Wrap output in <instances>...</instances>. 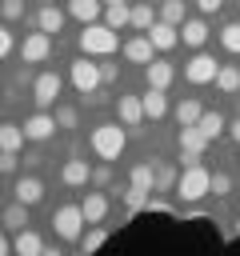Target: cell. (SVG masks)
I'll return each mask as SVG.
<instances>
[{
  "label": "cell",
  "mask_w": 240,
  "mask_h": 256,
  "mask_svg": "<svg viewBox=\"0 0 240 256\" xmlns=\"http://www.w3.org/2000/svg\"><path fill=\"white\" fill-rule=\"evenodd\" d=\"M88 148L96 152V160L112 164V160L124 156V148H128V132L120 128V120H100V124L92 128V136H88Z\"/></svg>",
  "instance_id": "cell-1"
},
{
  "label": "cell",
  "mask_w": 240,
  "mask_h": 256,
  "mask_svg": "<svg viewBox=\"0 0 240 256\" xmlns=\"http://www.w3.org/2000/svg\"><path fill=\"white\" fill-rule=\"evenodd\" d=\"M208 180H212V172L204 164H188V168H180V180H176L172 192H176L180 204H196V200L208 196Z\"/></svg>",
  "instance_id": "cell-2"
},
{
  "label": "cell",
  "mask_w": 240,
  "mask_h": 256,
  "mask_svg": "<svg viewBox=\"0 0 240 256\" xmlns=\"http://www.w3.org/2000/svg\"><path fill=\"white\" fill-rule=\"evenodd\" d=\"M60 92H64V76L56 68H44L32 80V104H36V112H52L60 104Z\"/></svg>",
  "instance_id": "cell-3"
},
{
  "label": "cell",
  "mask_w": 240,
  "mask_h": 256,
  "mask_svg": "<svg viewBox=\"0 0 240 256\" xmlns=\"http://www.w3.org/2000/svg\"><path fill=\"white\" fill-rule=\"evenodd\" d=\"M48 224H52L56 240H64V244H76V240L84 236V216H80V204H56Z\"/></svg>",
  "instance_id": "cell-4"
},
{
  "label": "cell",
  "mask_w": 240,
  "mask_h": 256,
  "mask_svg": "<svg viewBox=\"0 0 240 256\" xmlns=\"http://www.w3.org/2000/svg\"><path fill=\"white\" fill-rule=\"evenodd\" d=\"M116 48H120V36L112 28H104V24H88L80 32V52L84 56H112Z\"/></svg>",
  "instance_id": "cell-5"
},
{
  "label": "cell",
  "mask_w": 240,
  "mask_h": 256,
  "mask_svg": "<svg viewBox=\"0 0 240 256\" xmlns=\"http://www.w3.org/2000/svg\"><path fill=\"white\" fill-rule=\"evenodd\" d=\"M68 80H72V88L88 100L92 92H100V68H96V60H88V56H76L72 64H68Z\"/></svg>",
  "instance_id": "cell-6"
},
{
  "label": "cell",
  "mask_w": 240,
  "mask_h": 256,
  "mask_svg": "<svg viewBox=\"0 0 240 256\" xmlns=\"http://www.w3.org/2000/svg\"><path fill=\"white\" fill-rule=\"evenodd\" d=\"M216 68H220V60L200 48V52H192V56L184 60V80L196 84V88H200V84H212V80H216Z\"/></svg>",
  "instance_id": "cell-7"
},
{
  "label": "cell",
  "mask_w": 240,
  "mask_h": 256,
  "mask_svg": "<svg viewBox=\"0 0 240 256\" xmlns=\"http://www.w3.org/2000/svg\"><path fill=\"white\" fill-rule=\"evenodd\" d=\"M16 56H20V64H44V60L52 56V36L28 32V36L16 44Z\"/></svg>",
  "instance_id": "cell-8"
},
{
  "label": "cell",
  "mask_w": 240,
  "mask_h": 256,
  "mask_svg": "<svg viewBox=\"0 0 240 256\" xmlns=\"http://www.w3.org/2000/svg\"><path fill=\"white\" fill-rule=\"evenodd\" d=\"M112 108H116V120H120L124 132H136V128L144 124V108H140V96H136V92H120Z\"/></svg>",
  "instance_id": "cell-9"
},
{
  "label": "cell",
  "mask_w": 240,
  "mask_h": 256,
  "mask_svg": "<svg viewBox=\"0 0 240 256\" xmlns=\"http://www.w3.org/2000/svg\"><path fill=\"white\" fill-rule=\"evenodd\" d=\"M24 140H32V144H48L52 136H56V120H52V112H32V116H24Z\"/></svg>",
  "instance_id": "cell-10"
},
{
  "label": "cell",
  "mask_w": 240,
  "mask_h": 256,
  "mask_svg": "<svg viewBox=\"0 0 240 256\" xmlns=\"http://www.w3.org/2000/svg\"><path fill=\"white\" fill-rule=\"evenodd\" d=\"M108 208H112V200H108V192H100V188H88V192L80 196V216H84V224H100V220L108 216Z\"/></svg>",
  "instance_id": "cell-11"
},
{
  "label": "cell",
  "mask_w": 240,
  "mask_h": 256,
  "mask_svg": "<svg viewBox=\"0 0 240 256\" xmlns=\"http://www.w3.org/2000/svg\"><path fill=\"white\" fill-rule=\"evenodd\" d=\"M120 56H124L128 64H152V60H156V48H152V40H148L144 32H136V36H128V40L120 44Z\"/></svg>",
  "instance_id": "cell-12"
},
{
  "label": "cell",
  "mask_w": 240,
  "mask_h": 256,
  "mask_svg": "<svg viewBox=\"0 0 240 256\" xmlns=\"http://www.w3.org/2000/svg\"><path fill=\"white\" fill-rule=\"evenodd\" d=\"M144 80H148V88L168 92V88H172V80H176V64H172V60H164V56H156L152 64H144Z\"/></svg>",
  "instance_id": "cell-13"
},
{
  "label": "cell",
  "mask_w": 240,
  "mask_h": 256,
  "mask_svg": "<svg viewBox=\"0 0 240 256\" xmlns=\"http://www.w3.org/2000/svg\"><path fill=\"white\" fill-rule=\"evenodd\" d=\"M208 36H212V32H208V20H204V16H188V20L180 24V44H184V48H196V52H200V48L208 44Z\"/></svg>",
  "instance_id": "cell-14"
},
{
  "label": "cell",
  "mask_w": 240,
  "mask_h": 256,
  "mask_svg": "<svg viewBox=\"0 0 240 256\" xmlns=\"http://www.w3.org/2000/svg\"><path fill=\"white\" fill-rule=\"evenodd\" d=\"M88 176H92V168H88V160H80V156H68V160L60 164V184H64V188H88Z\"/></svg>",
  "instance_id": "cell-15"
},
{
  "label": "cell",
  "mask_w": 240,
  "mask_h": 256,
  "mask_svg": "<svg viewBox=\"0 0 240 256\" xmlns=\"http://www.w3.org/2000/svg\"><path fill=\"white\" fill-rule=\"evenodd\" d=\"M144 36L152 40L156 52H172V48H180V28H172V24H164V20H156Z\"/></svg>",
  "instance_id": "cell-16"
},
{
  "label": "cell",
  "mask_w": 240,
  "mask_h": 256,
  "mask_svg": "<svg viewBox=\"0 0 240 256\" xmlns=\"http://www.w3.org/2000/svg\"><path fill=\"white\" fill-rule=\"evenodd\" d=\"M12 196H16L20 204L36 208V204L44 200V180H40V176H20V180L12 184Z\"/></svg>",
  "instance_id": "cell-17"
},
{
  "label": "cell",
  "mask_w": 240,
  "mask_h": 256,
  "mask_svg": "<svg viewBox=\"0 0 240 256\" xmlns=\"http://www.w3.org/2000/svg\"><path fill=\"white\" fill-rule=\"evenodd\" d=\"M28 224H32L28 204L12 200V204H4V208H0V228H4V232H20V228H28Z\"/></svg>",
  "instance_id": "cell-18"
},
{
  "label": "cell",
  "mask_w": 240,
  "mask_h": 256,
  "mask_svg": "<svg viewBox=\"0 0 240 256\" xmlns=\"http://www.w3.org/2000/svg\"><path fill=\"white\" fill-rule=\"evenodd\" d=\"M36 32L52 36V32H64V12L56 4H40L36 8Z\"/></svg>",
  "instance_id": "cell-19"
},
{
  "label": "cell",
  "mask_w": 240,
  "mask_h": 256,
  "mask_svg": "<svg viewBox=\"0 0 240 256\" xmlns=\"http://www.w3.org/2000/svg\"><path fill=\"white\" fill-rule=\"evenodd\" d=\"M140 108H144V120H164L168 116V96L164 92H156V88H148V92H140Z\"/></svg>",
  "instance_id": "cell-20"
},
{
  "label": "cell",
  "mask_w": 240,
  "mask_h": 256,
  "mask_svg": "<svg viewBox=\"0 0 240 256\" xmlns=\"http://www.w3.org/2000/svg\"><path fill=\"white\" fill-rule=\"evenodd\" d=\"M176 144H180V156H196V160H200L204 148H208V140L200 136L196 124H192V128H180V132H176Z\"/></svg>",
  "instance_id": "cell-21"
},
{
  "label": "cell",
  "mask_w": 240,
  "mask_h": 256,
  "mask_svg": "<svg viewBox=\"0 0 240 256\" xmlns=\"http://www.w3.org/2000/svg\"><path fill=\"white\" fill-rule=\"evenodd\" d=\"M212 84H216V92H224V96H240V64H224V60H220Z\"/></svg>",
  "instance_id": "cell-22"
},
{
  "label": "cell",
  "mask_w": 240,
  "mask_h": 256,
  "mask_svg": "<svg viewBox=\"0 0 240 256\" xmlns=\"http://www.w3.org/2000/svg\"><path fill=\"white\" fill-rule=\"evenodd\" d=\"M40 248H44L40 232H32V228L12 232V256H40Z\"/></svg>",
  "instance_id": "cell-23"
},
{
  "label": "cell",
  "mask_w": 240,
  "mask_h": 256,
  "mask_svg": "<svg viewBox=\"0 0 240 256\" xmlns=\"http://www.w3.org/2000/svg\"><path fill=\"white\" fill-rule=\"evenodd\" d=\"M100 12H104L100 0H68V16L80 20L84 28H88V24H100Z\"/></svg>",
  "instance_id": "cell-24"
},
{
  "label": "cell",
  "mask_w": 240,
  "mask_h": 256,
  "mask_svg": "<svg viewBox=\"0 0 240 256\" xmlns=\"http://www.w3.org/2000/svg\"><path fill=\"white\" fill-rule=\"evenodd\" d=\"M152 24H156V8H152L148 0H136V4L128 8V28H132V32H148Z\"/></svg>",
  "instance_id": "cell-25"
},
{
  "label": "cell",
  "mask_w": 240,
  "mask_h": 256,
  "mask_svg": "<svg viewBox=\"0 0 240 256\" xmlns=\"http://www.w3.org/2000/svg\"><path fill=\"white\" fill-rule=\"evenodd\" d=\"M196 128H200V136L212 144L216 136H224V132H228V120H224V112H208V108H204V112H200V120H196Z\"/></svg>",
  "instance_id": "cell-26"
},
{
  "label": "cell",
  "mask_w": 240,
  "mask_h": 256,
  "mask_svg": "<svg viewBox=\"0 0 240 256\" xmlns=\"http://www.w3.org/2000/svg\"><path fill=\"white\" fill-rule=\"evenodd\" d=\"M156 20H164V24L180 28V24L188 20V0H160V8H156Z\"/></svg>",
  "instance_id": "cell-27"
},
{
  "label": "cell",
  "mask_w": 240,
  "mask_h": 256,
  "mask_svg": "<svg viewBox=\"0 0 240 256\" xmlns=\"http://www.w3.org/2000/svg\"><path fill=\"white\" fill-rule=\"evenodd\" d=\"M52 120H56V132H76V128H80V108L60 100V104L52 108Z\"/></svg>",
  "instance_id": "cell-28"
},
{
  "label": "cell",
  "mask_w": 240,
  "mask_h": 256,
  "mask_svg": "<svg viewBox=\"0 0 240 256\" xmlns=\"http://www.w3.org/2000/svg\"><path fill=\"white\" fill-rule=\"evenodd\" d=\"M24 148V128L12 120H0V152H20Z\"/></svg>",
  "instance_id": "cell-29"
},
{
  "label": "cell",
  "mask_w": 240,
  "mask_h": 256,
  "mask_svg": "<svg viewBox=\"0 0 240 256\" xmlns=\"http://www.w3.org/2000/svg\"><path fill=\"white\" fill-rule=\"evenodd\" d=\"M128 8H132V4H104V12H100V24H104V28H112V32L128 28Z\"/></svg>",
  "instance_id": "cell-30"
},
{
  "label": "cell",
  "mask_w": 240,
  "mask_h": 256,
  "mask_svg": "<svg viewBox=\"0 0 240 256\" xmlns=\"http://www.w3.org/2000/svg\"><path fill=\"white\" fill-rule=\"evenodd\" d=\"M200 112H204V104H200L196 96H184V100L176 104V124H180V128H192V124L200 120Z\"/></svg>",
  "instance_id": "cell-31"
},
{
  "label": "cell",
  "mask_w": 240,
  "mask_h": 256,
  "mask_svg": "<svg viewBox=\"0 0 240 256\" xmlns=\"http://www.w3.org/2000/svg\"><path fill=\"white\" fill-rule=\"evenodd\" d=\"M152 180H156V160L132 164V172H128V184H132V188H148V192H152Z\"/></svg>",
  "instance_id": "cell-32"
},
{
  "label": "cell",
  "mask_w": 240,
  "mask_h": 256,
  "mask_svg": "<svg viewBox=\"0 0 240 256\" xmlns=\"http://www.w3.org/2000/svg\"><path fill=\"white\" fill-rule=\"evenodd\" d=\"M112 192H120V200H124V212L132 216V212H140V208H148V188H132V184H124V188H112Z\"/></svg>",
  "instance_id": "cell-33"
},
{
  "label": "cell",
  "mask_w": 240,
  "mask_h": 256,
  "mask_svg": "<svg viewBox=\"0 0 240 256\" xmlns=\"http://www.w3.org/2000/svg\"><path fill=\"white\" fill-rule=\"evenodd\" d=\"M104 240H108V228H100V224H92L76 244H80V256H96L100 248H104Z\"/></svg>",
  "instance_id": "cell-34"
},
{
  "label": "cell",
  "mask_w": 240,
  "mask_h": 256,
  "mask_svg": "<svg viewBox=\"0 0 240 256\" xmlns=\"http://www.w3.org/2000/svg\"><path fill=\"white\" fill-rule=\"evenodd\" d=\"M176 180H180V168H172V164H156L152 192H172V188H176Z\"/></svg>",
  "instance_id": "cell-35"
},
{
  "label": "cell",
  "mask_w": 240,
  "mask_h": 256,
  "mask_svg": "<svg viewBox=\"0 0 240 256\" xmlns=\"http://www.w3.org/2000/svg\"><path fill=\"white\" fill-rule=\"evenodd\" d=\"M220 44H224V52L240 56V20H228V24L220 28Z\"/></svg>",
  "instance_id": "cell-36"
},
{
  "label": "cell",
  "mask_w": 240,
  "mask_h": 256,
  "mask_svg": "<svg viewBox=\"0 0 240 256\" xmlns=\"http://www.w3.org/2000/svg\"><path fill=\"white\" fill-rule=\"evenodd\" d=\"M208 196H220V200H224V196H232V176H228L224 168H216V172H212V180H208Z\"/></svg>",
  "instance_id": "cell-37"
},
{
  "label": "cell",
  "mask_w": 240,
  "mask_h": 256,
  "mask_svg": "<svg viewBox=\"0 0 240 256\" xmlns=\"http://www.w3.org/2000/svg\"><path fill=\"white\" fill-rule=\"evenodd\" d=\"M24 12H28L24 0H0V20H4V24H20Z\"/></svg>",
  "instance_id": "cell-38"
},
{
  "label": "cell",
  "mask_w": 240,
  "mask_h": 256,
  "mask_svg": "<svg viewBox=\"0 0 240 256\" xmlns=\"http://www.w3.org/2000/svg\"><path fill=\"white\" fill-rule=\"evenodd\" d=\"M112 176H116V172H112V164H104V160H100V168H92V176H88V188H100V192H104V188L112 184Z\"/></svg>",
  "instance_id": "cell-39"
},
{
  "label": "cell",
  "mask_w": 240,
  "mask_h": 256,
  "mask_svg": "<svg viewBox=\"0 0 240 256\" xmlns=\"http://www.w3.org/2000/svg\"><path fill=\"white\" fill-rule=\"evenodd\" d=\"M96 68H100V84H116V80H120V64H116V60H108V56H104Z\"/></svg>",
  "instance_id": "cell-40"
},
{
  "label": "cell",
  "mask_w": 240,
  "mask_h": 256,
  "mask_svg": "<svg viewBox=\"0 0 240 256\" xmlns=\"http://www.w3.org/2000/svg\"><path fill=\"white\" fill-rule=\"evenodd\" d=\"M20 172V152H0V176H16Z\"/></svg>",
  "instance_id": "cell-41"
},
{
  "label": "cell",
  "mask_w": 240,
  "mask_h": 256,
  "mask_svg": "<svg viewBox=\"0 0 240 256\" xmlns=\"http://www.w3.org/2000/svg\"><path fill=\"white\" fill-rule=\"evenodd\" d=\"M16 52V40H12V28L8 24H0V60H8Z\"/></svg>",
  "instance_id": "cell-42"
},
{
  "label": "cell",
  "mask_w": 240,
  "mask_h": 256,
  "mask_svg": "<svg viewBox=\"0 0 240 256\" xmlns=\"http://www.w3.org/2000/svg\"><path fill=\"white\" fill-rule=\"evenodd\" d=\"M196 8H200L204 16H212V12H220V8H224V0H196Z\"/></svg>",
  "instance_id": "cell-43"
},
{
  "label": "cell",
  "mask_w": 240,
  "mask_h": 256,
  "mask_svg": "<svg viewBox=\"0 0 240 256\" xmlns=\"http://www.w3.org/2000/svg\"><path fill=\"white\" fill-rule=\"evenodd\" d=\"M0 256H12V236L0 228Z\"/></svg>",
  "instance_id": "cell-44"
},
{
  "label": "cell",
  "mask_w": 240,
  "mask_h": 256,
  "mask_svg": "<svg viewBox=\"0 0 240 256\" xmlns=\"http://www.w3.org/2000/svg\"><path fill=\"white\" fill-rule=\"evenodd\" d=\"M40 256H68V252H64V248H56V244H44V248H40Z\"/></svg>",
  "instance_id": "cell-45"
},
{
  "label": "cell",
  "mask_w": 240,
  "mask_h": 256,
  "mask_svg": "<svg viewBox=\"0 0 240 256\" xmlns=\"http://www.w3.org/2000/svg\"><path fill=\"white\" fill-rule=\"evenodd\" d=\"M228 136H232V144H240V116L228 124Z\"/></svg>",
  "instance_id": "cell-46"
},
{
  "label": "cell",
  "mask_w": 240,
  "mask_h": 256,
  "mask_svg": "<svg viewBox=\"0 0 240 256\" xmlns=\"http://www.w3.org/2000/svg\"><path fill=\"white\" fill-rule=\"evenodd\" d=\"M100 4H132V0H100Z\"/></svg>",
  "instance_id": "cell-47"
},
{
  "label": "cell",
  "mask_w": 240,
  "mask_h": 256,
  "mask_svg": "<svg viewBox=\"0 0 240 256\" xmlns=\"http://www.w3.org/2000/svg\"><path fill=\"white\" fill-rule=\"evenodd\" d=\"M236 232H240V212H236Z\"/></svg>",
  "instance_id": "cell-48"
},
{
  "label": "cell",
  "mask_w": 240,
  "mask_h": 256,
  "mask_svg": "<svg viewBox=\"0 0 240 256\" xmlns=\"http://www.w3.org/2000/svg\"><path fill=\"white\" fill-rule=\"evenodd\" d=\"M236 112H240V100H236Z\"/></svg>",
  "instance_id": "cell-49"
},
{
  "label": "cell",
  "mask_w": 240,
  "mask_h": 256,
  "mask_svg": "<svg viewBox=\"0 0 240 256\" xmlns=\"http://www.w3.org/2000/svg\"><path fill=\"white\" fill-rule=\"evenodd\" d=\"M0 208H4V196H0Z\"/></svg>",
  "instance_id": "cell-50"
},
{
  "label": "cell",
  "mask_w": 240,
  "mask_h": 256,
  "mask_svg": "<svg viewBox=\"0 0 240 256\" xmlns=\"http://www.w3.org/2000/svg\"><path fill=\"white\" fill-rule=\"evenodd\" d=\"M236 8H240V0H236Z\"/></svg>",
  "instance_id": "cell-51"
}]
</instances>
